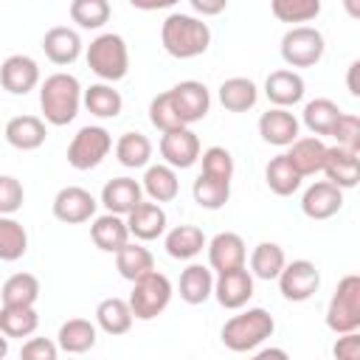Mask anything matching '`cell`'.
<instances>
[{
  "label": "cell",
  "mask_w": 360,
  "mask_h": 360,
  "mask_svg": "<svg viewBox=\"0 0 360 360\" xmlns=\"http://www.w3.org/2000/svg\"><path fill=\"white\" fill-rule=\"evenodd\" d=\"M0 84L11 96H25L34 87H39V65L28 53H11L0 65Z\"/></svg>",
  "instance_id": "cell-15"
},
{
  "label": "cell",
  "mask_w": 360,
  "mask_h": 360,
  "mask_svg": "<svg viewBox=\"0 0 360 360\" xmlns=\"http://www.w3.org/2000/svg\"><path fill=\"white\" fill-rule=\"evenodd\" d=\"M287 256H284V248L276 245V242H259L250 253V273L253 278H264V281H273L281 267H284Z\"/></svg>",
  "instance_id": "cell-40"
},
{
  "label": "cell",
  "mask_w": 360,
  "mask_h": 360,
  "mask_svg": "<svg viewBox=\"0 0 360 360\" xmlns=\"http://www.w3.org/2000/svg\"><path fill=\"white\" fill-rule=\"evenodd\" d=\"M326 326L335 335L360 329V276L349 273L338 281L326 304Z\"/></svg>",
  "instance_id": "cell-6"
},
{
  "label": "cell",
  "mask_w": 360,
  "mask_h": 360,
  "mask_svg": "<svg viewBox=\"0 0 360 360\" xmlns=\"http://www.w3.org/2000/svg\"><path fill=\"white\" fill-rule=\"evenodd\" d=\"M287 160L292 163V169L301 174V177H309V174H318L321 166H323V155H326V143L321 141V135H307V138H295L290 146H287Z\"/></svg>",
  "instance_id": "cell-23"
},
{
  "label": "cell",
  "mask_w": 360,
  "mask_h": 360,
  "mask_svg": "<svg viewBox=\"0 0 360 360\" xmlns=\"http://www.w3.org/2000/svg\"><path fill=\"white\" fill-rule=\"evenodd\" d=\"M276 281H278V290L287 301H307L318 292L321 273L309 259H292V262H284Z\"/></svg>",
  "instance_id": "cell-9"
},
{
  "label": "cell",
  "mask_w": 360,
  "mask_h": 360,
  "mask_svg": "<svg viewBox=\"0 0 360 360\" xmlns=\"http://www.w3.org/2000/svg\"><path fill=\"white\" fill-rule=\"evenodd\" d=\"M53 217L65 225H79V222H87L96 217V208H98V200L82 188V186H65L56 191L53 197Z\"/></svg>",
  "instance_id": "cell-11"
},
{
  "label": "cell",
  "mask_w": 360,
  "mask_h": 360,
  "mask_svg": "<svg viewBox=\"0 0 360 360\" xmlns=\"http://www.w3.org/2000/svg\"><path fill=\"white\" fill-rule=\"evenodd\" d=\"M191 194H194V202L205 211H219L228 200H231V180H219V177H211V174H197L194 186H191Z\"/></svg>",
  "instance_id": "cell-36"
},
{
  "label": "cell",
  "mask_w": 360,
  "mask_h": 360,
  "mask_svg": "<svg viewBox=\"0 0 360 360\" xmlns=\"http://www.w3.org/2000/svg\"><path fill=\"white\" fill-rule=\"evenodd\" d=\"M115 158L127 169H143L152 158V141L143 132H124L115 141Z\"/></svg>",
  "instance_id": "cell-34"
},
{
  "label": "cell",
  "mask_w": 360,
  "mask_h": 360,
  "mask_svg": "<svg viewBox=\"0 0 360 360\" xmlns=\"http://www.w3.org/2000/svg\"><path fill=\"white\" fill-rule=\"evenodd\" d=\"M132 8H141V11H158V8H169L174 6V0H129Z\"/></svg>",
  "instance_id": "cell-51"
},
{
  "label": "cell",
  "mask_w": 360,
  "mask_h": 360,
  "mask_svg": "<svg viewBox=\"0 0 360 360\" xmlns=\"http://www.w3.org/2000/svg\"><path fill=\"white\" fill-rule=\"evenodd\" d=\"M174 3H177V0H174Z\"/></svg>",
  "instance_id": "cell-56"
},
{
  "label": "cell",
  "mask_w": 360,
  "mask_h": 360,
  "mask_svg": "<svg viewBox=\"0 0 360 360\" xmlns=\"http://www.w3.org/2000/svg\"><path fill=\"white\" fill-rule=\"evenodd\" d=\"M205 248H208V267L214 273H225V270L242 267L248 262L245 239L233 231H219L211 242H205Z\"/></svg>",
  "instance_id": "cell-16"
},
{
  "label": "cell",
  "mask_w": 360,
  "mask_h": 360,
  "mask_svg": "<svg viewBox=\"0 0 360 360\" xmlns=\"http://www.w3.org/2000/svg\"><path fill=\"white\" fill-rule=\"evenodd\" d=\"M343 208V188H338L329 180L312 183L301 197V211L309 219H329Z\"/></svg>",
  "instance_id": "cell-17"
},
{
  "label": "cell",
  "mask_w": 360,
  "mask_h": 360,
  "mask_svg": "<svg viewBox=\"0 0 360 360\" xmlns=\"http://www.w3.org/2000/svg\"><path fill=\"white\" fill-rule=\"evenodd\" d=\"M3 135H6L8 146H14L20 152H34L45 143L48 129L39 115H14V118H8Z\"/></svg>",
  "instance_id": "cell-22"
},
{
  "label": "cell",
  "mask_w": 360,
  "mask_h": 360,
  "mask_svg": "<svg viewBox=\"0 0 360 360\" xmlns=\"http://www.w3.org/2000/svg\"><path fill=\"white\" fill-rule=\"evenodd\" d=\"M160 42L163 51L174 59H194L202 56L211 45V28L194 14H169L160 25Z\"/></svg>",
  "instance_id": "cell-1"
},
{
  "label": "cell",
  "mask_w": 360,
  "mask_h": 360,
  "mask_svg": "<svg viewBox=\"0 0 360 360\" xmlns=\"http://www.w3.org/2000/svg\"><path fill=\"white\" fill-rule=\"evenodd\" d=\"M321 172L326 174L329 183H335L338 188H354L357 180H360V152L349 149V146H326V155H323V166Z\"/></svg>",
  "instance_id": "cell-14"
},
{
  "label": "cell",
  "mask_w": 360,
  "mask_h": 360,
  "mask_svg": "<svg viewBox=\"0 0 360 360\" xmlns=\"http://www.w3.org/2000/svg\"><path fill=\"white\" fill-rule=\"evenodd\" d=\"M110 149H112V135L104 127L87 124L68 143V163L76 172H90L110 155Z\"/></svg>",
  "instance_id": "cell-7"
},
{
  "label": "cell",
  "mask_w": 360,
  "mask_h": 360,
  "mask_svg": "<svg viewBox=\"0 0 360 360\" xmlns=\"http://www.w3.org/2000/svg\"><path fill=\"white\" fill-rule=\"evenodd\" d=\"M169 96H172V104H174V110H177V115H180V121L186 127L202 121L208 115V110H211V93L197 79H186V82L174 84L169 90Z\"/></svg>",
  "instance_id": "cell-10"
},
{
  "label": "cell",
  "mask_w": 360,
  "mask_h": 360,
  "mask_svg": "<svg viewBox=\"0 0 360 360\" xmlns=\"http://www.w3.org/2000/svg\"><path fill=\"white\" fill-rule=\"evenodd\" d=\"M82 107V84L73 73H51L39 82V110L42 121L53 127H65L79 115Z\"/></svg>",
  "instance_id": "cell-2"
},
{
  "label": "cell",
  "mask_w": 360,
  "mask_h": 360,
  "mask_svg": "<svg viewBox=\"0 0 360 360\" xmlns=\"http://www.w3.org/2000/svg\"><path fill=\"white\" fill-rule=\"evenodd\" d=\"M132 309H129V301L127 298H118V295H110L104 301H98L96 307V326L107 335H127L132 329Z\"/></svg>",
  "instance_id": "cell-26"
},
{
  "label": "cell",
  "mask_w": 360,
  "mask_h": 360,
  "mask_svg": "<svg viewBox=\"0 0 360 360\" xmlns=\"http://www.w3.org/2000/svg\"><path fill=\"white\" fill-rule=\"evenodd\" d=\"M332 354H335L338 360H360V335H357V329H354V332H343V335L338 338Z\"/></svg>",
  "instance_id": "cell-49"
},
{
  "label": "cell",
  "mask_w": 360,
  "mask_h": 360,
  "mask_svg": "<svg viewBox=\"0 0 360 360\" xmlns=\"http://www.w3.org/2000/svg\"><path fill=\"white\" fill-rule=\"evenodd\" d=\"M340 107L332 98H312L304 104V127L312 135H329L335 129V121L340 118Z\"/></svg>",
  "instance_id": "cell-41"
},
{
  "label": "cell",
  "mask_w": 360,
  "mask_h": 360,
  "mask_svg": "<svg viewBox=\"0 0 360 360\" xmlns=\"http://www.w3.org/2000/svg\"><path fill=\"white\" fill-rule=\"evenodd\" d=\"M343 8L352 20H360V0H343Z\"/></svg>",
  "instance_id": "cell-54"
},
{
  "label": "cell",
  "mask_w": 360,
  "mask_h": 360,
  "mask_svg": "<svg viewBox=\"0 0 360 360\" xmlns=\"http://www.w3.org/2000/svg\"><path fill=\"white\" fill-rule=\"evenodd\" d=\"M326 51L323 34L312 25H292L281 37V59L290 68H315Z\"/></svg>",
  "instance_id": "cell-8"
},
{
  "label": "cell",
  "mask_w": 360,
  "mask_h": 360,
  "mask_svg": "<svg viewBox=\"0 0 360 360\" xmlns=\"http://www.w3.org/2000/svg\"><path fill=\"white\" fill-rule=\"evenodd\" d=\"M6 354H8V338H6L3 332H0V360H3Z\"/></svg>",
  "instance_id": "cell-55"
},
{
  "label": "cell",
  "mask_w": 360,
  "mask_h": 360,
  "mask_svg": "<svg viewBox=\"0 0 360 360\" xmlns=\"http://www.w3.org/2000/svg\"><path fill=\"white\" fill-rule=\"evenodd\" d=\"M82 104L96 118H118L124 110V98L110 82H98V84H90L87 90H82Z\"/></svg>",
  "instance_id": "cell-29"
},
{
  "label": "cell",
  "mask_w": 360,
  "mask_h": 360,
  "mask_svg": "<svg viewBox=\"0 0 360 360\" xmlns=\"http://www.w3.org/2000/svg\"><path fill=\"white\" fill-rule=\"evenodd\" d=\"M200 17H217L228 8V0H188Z\"/></svg>",
  "instance_id": "cell-50"
},
{
  "label": "cell",
  "mask_w": 360,
  "mask_h": 360,
  "mask_svg": "<svg viewBox=\"0 0 360 360\" xmlns=\"http://www.w3.org/2000/svg\"><path fill=\"white\" fill-rule=\"evenodd\" d=\"M90 239L98 250L104 253H115L121 245L129 242V228H127V219L121 214H101L93 219L90 225Z\"/></svg>",
  "instance_id": "cell-25"
},
{
  "label": "cell",
  "mask_w": 360,
  "mask_h": 360,
  "mask_svg": "<svg viewBox=\"0 0 360 360\" xmlns=\"http://www.w3.org/2000/svg\"><path fill=\"white\" fill-rule=\"evenodd\" d=\"M259 101V87L245 76H231L219 84V104L228 112H248Z\"/></svg>",
  "instance_id": "cell-31"
},
{
  "label": "cell",
  "mask_w": 360,
  "mask_h": 360,
  "mask_svg": "<svg viewBox=\"0 0 360 360\" xmlns=\"http://www.w3.org/2000/svg\"><path fill=\"white\" fill-rule=\"evenodd\" d=\"M0 295L8 307H34L39 298V278L34 273H14L3 281Z\"/></svg>",
  "instance_id": "cell-38"
},
{
  "label": "cell",
  "mask_w": 360,
  "mask_h": 360,
  "mask_svg": "<svg viewBox=\"0 0 360 360\" xmlns=\"http://www.w3.org/2000/svg\"><path fill=\"white\" fill-rule=\"evenodd\" d=\"M124 219H127L129 236H135L138 242H152V239L163 236V231H166V211L155 200H149V202L141 200Z\"/></svg>",
  "instance_id": "cell-19"
},
{
  "label": "cell",
  "mask_w": 360,
  "mask_h": 360,
  "mask_svg": "<svg viewBox=\"0 0 360 360\" xmlns=\"http://www.w3.org/2000/svg\"><path fill=\"white\" fill-rule=\"evenodd\" d=\"M329 138H335V143H340V146H349V149L360 152V118L354 112H340Z\"/></svg>",
  "instance_id": "cell-46"
},
{
  "label": "cell",
  "mask_w": 360,
  "mask_h": 360,
  "mask_svg": "<svg viewBox=\"0 0 360 360\" xmlns=\"http://www.w3.org/2000/svg\"><path fill=\"white\" fill-rule=\"evenodd\" d=\"M42 51L59 68L73 65L79 59V53H82V37H79V31H73L68 25H53L42 37Z\"/></svg>",
  "instance_id": "cell-21"
},
{
  "label": "cell",
  "mask_w": 360,
  "mask_h": 360,
  "mask_svg": "<svg viewBox=\"0 0 360 360\" xmlns=\"http://www.w3.org/2000/svg\"><path fill=\"white\" fill-rule=\"evenodd\" d=\"M110 14H112L110 0H70V20L84 31H96L107 25Z\"/></svg>",
  "instance_id": "cell-42"
},
{
  "label": "cell",
  "mask_w": 360,
  "mask_h": 360,
  "mask_svg": "<svg viewBox=\"0 0 360 360\" xmlns=\"http://www.w3.org/2000/svg\"><path fill=\"white\" fill-rule=\"evenodd\" d=\"M304 90H307V84H304L301 73H295L290 68L273 70L264 79V96L273 107H295L304 98Z\"/></svg>",
  "instance_id": "cell-20"
},
{
  "label": "cell",
  "mask_w": 360,
  "mask_h": 360,
  "mask_svg": "<svg viewBox=\"0 0 360 360\" xmlns=\"http://www.w3.org/2000/svg\"><path fill=\"white\" fill-rule=\"evenodd\" d=\"M273 332H276L273 315L267 309H262V307H248L239 315L225 321L219 338H222L225 349H231L236 354H245V352L259 349L267 338H273Z\"/></svg>",
  "instance_id": "cell-3"
},
{
  "label": "cell",
  "mask_w": 360,
  "mask_h": 360,
  "mask_svg": "<svg viewBox=\"0 0 360 360\" xmlns=\"http://www.w3.org/2000/svg\"><path fill=\"white\" fill-rule=\"evenodd\" d=\"M25 202V188L14 174H0V214H17Z\"/></svg>",
  "instance_id": "cell-47"
},
{
  "label": "cell",
  "mask_w": 360,
  "mask_h": 360,
  "mask_svg": "<svg viewBox=\"0 0 360 360\" xmlns=\"http://www.w3.org/2000/svg\"><path fill=\"white\" fill-rule=\"evenodd\" d=\"M214 298L225 309H242L253 298V273L242 264L225 273H217L214 278Z\"/></svg>",
  "instance_id": "cell-13"
},
{
  "label": "cell",
  "mask_w": 360,
  "mask_h": 360,
  "mask_svg": "<svg viewBox=\"0 0 360 360\" xmlns=\"http://www.w3.org/2000/svg\"><path fill=\"white\" fill-rule=\"evenodd\" d=\"M301 180H304V177L292 169V163L287 160V155H276V158L264 166V183H267V188H270L273 194H278V197L295 194L298 186H301Z\"/></svg>",
  "instance_id": "cell-35"
},
{
  "label": "cell",
  "mask_w": 360,
  "mask_h": 360,
  "mask_svg": "<svg viewBox=\"0 0 360 360\" xmlns=\"http://www.w3.org/2000/svg\"><path fill=\"white\" fill-rule=\"evenodd\" d=\"M357 70H360V62L354 59V62L349 65V76H346V84H349V93H352V96H360V84H357Z\"/></svg>",
  "instance_id": "cell-52"
},
{
  "label": "cell",
  "mask_w": 360,
  "mask_h": 360,
  "mask_svg": "<svg viewBox=\"0 0 360 360\" xmlns=\"http://www.w3.org/2000/svg\"><path fill=\"white\" fill-rule=\"evenodd\" d=\"M200 163H202V174H211L219 180L233 177V155L225 146H208L205 152H200Z\"/></svg>",
  "instance_id": "cell-45"
},
{
  "label": "cell",
  "mask_w": 360,
  "mask_h": 360,
  "mask_svg": "<svg viewBox=\"0 0 360 360\" xmlns=\"http://www.w3.org/2000/svg\"><path fill=\"white\" fill-rule=\"evenodd\" d=\"M253 354H256V360H264V357H281V360H287V352L284 349H253Z\"/></svg>",
  "instance_id": "cell-53"
},
{
  "label": "cell",
  "mask_w": 360,
  "mask_h": 360,
  "mask_svg": "<svg viewBox=\"0 0 360 360\" xmlns=\"http://www.w3.org/2000/svg\"><path fill=\"white\" fill-rule=\"evenodd\" d=\"M141 200H143V188H141V183L132 180V177H112V180H107L104 188H101V205H104L110 214L127 217Z\"/></svg>",
  "instance_id": "cell-24"
},
{
  "label": "cell",
  "mask_w": 360,
  "mask_h": 360,
  "mask_svg": "<svg viewBox=\"0 0 360 360\" xmlns=\"http://www.w3.org/2000/svg\"><path fill=\"white\" fill-rule=\"evenodd\" d=\"M214 295V270L205 264H188L180 273V298L191 307L205 304Z\"/></svg>",
  "instance_id": "cell-30"
},
{
  "label": "cell",
  "mask_w": 360,
  "mask_h": 360,
  "mask_svg": "<svg viewBox=\"0 0 360 360\" xmlns=\"http://www.w3.org/2000/svg\"><path fill=\"white\" fill-rule=\"evenodd\" d=\"M270 11L278 22L304 25L321 14V0H270Z\"/></svg>",
  "instance_id": "cell-43"
},
{
  "label": "cell",
  "mask_w": 360,
  "mask_h": 360,
  "mask_svg": "<svg viewBox=\"0 0 360 360\" xmlns=\"http://www.w3.org/2000/svg\"><path fill=\"white\" fill-rule=\"evenodd\" d=\"M143 194L155 202H172L180 191V180H177V169H172L169 163H155L146 166L143 172V183H141Z\"/></svg>",
  "instance_id": "cell-28"
},
{
  "label": "cell",
  "mask_w": 360,
  "mask_h": 360,
  "mask_svg": "<svg viewBox=\"0 0 360 360\" xmlns=\"http://www.w3.org/2000/svg\"><path fill=\"white\" fill-rule=\"evenodd\" d=\"M96 323L87 321V318H70L59 326L56 332V346L59 352H68V354H84L96 346Z\"/></svg>",
  "instance_id": "cell-27"
},
{
  "label": "cell",
  "mask_w": 360,
  "mask_h": 360,
  "mask_svg": "<svg viewBox=\"0 0 360 360\" xmlns=\"http://www.w3.org/2000/svg\"><path fill=\"white\" fill-rule=\"evenodd\" d=\"M115 270L121 273V278L135 281V278L146 276L149 270H155V256L149 253V248H143L138 242H127L115 250Z\"/></svg>",
  "instance_id": "cell-33"
},
{
  "label": "cell",
  "mask_w": 360,
  "mask_h": 360,
  "mask_svg": "<svg viewBox=\"0 0 360 360\" xmlns=\"http://www.w3.org/2000/svg\"><path fill=\"white\" fill-rule=\"evenodd\" d=\"M39 326V315L34 307H0V332L11 338H31Z\"/></svg>",
  "instance_id": "cell-37"
},
{
  "label": "cell",
  "mask_w": 360,
  "mask_h": 360,
  "mask_svg": "<svg viewBox=\"0 0 360 360\" xmlns=\"http://www.w3.org/2000/svg\"><path fill=\"white\" fill-rule=\"evenodd\" d=\"M205 242H208V239H205V233H202L197 225H177V228H172V231L166 233L163 248H166V253H169L172 259L186 262V259L200 256L202 248H205Z\"/></svg>",
  "instance_id": "cell-32"
},
{
  "label": "cell",
  "mask_w": 360,
  "mask_h": 360,
  "mask_svg": "<svg viewBox=\"0 0 360 360\" xmlns=\"http://www.w3.org/2000/svg\"><path fill=\"white\" fill-rule=\"evenodd\" d=\"M56 354H59V346L48 338H28L20 349V357L25 360H56Z\"/></svg>",
  "instance_id": "cell-48"
},
{
  "label": "cell",
  "mask_w": 360,
  "mask_h": 360,
  "mask_svg": "<svg viewBox=\"0 0 360 360\" xmlns=\"http://www.w3.org/2000/svg\"><path fill=\"white\" fill-rule=\"evenodd\" d=\"M200 138L188 127H177L160 135V158L172 169H191L200 160Z\"/></svg>",
  "instance_id": "cell-12"
},
{
  "label": "cell",
  "mask_w": 360,
  "mask_h": 360,
  "mask_svg": "<svg viewBox=\"0 0 360 360\" xmlns=\"http://www.w3.org/2000/svg\"><path fill=\"white\" fill-rule=\"evenodd\" d=\"M298 118L290 112V107H270L267 112L259 115V135L264 143L273 146H290L298 138Z\"/></svg>",
  "instance_id": "cell-18"
},
{
  "label": "cell",
  "mask_w": 360,
  "mask_h": 360,
  "mask_svg": "<svg viewBox=\"0 0 360 360\" xmlns=\"http://www.w3.org/2000/svg\"><path fill=\"white\" fill-rule=\"evenodd\" d=\"M149 121H152V127H155V129H160V132H169V129L186 127V124L180 121V115H177L174 104H172L169 90H166V93H158V96L149 101Z\"/></svg>",
  "instance_id": "cell-44"
},
{
  "label": "cell",
  "mask_w": 360,
  "mask_h": 360,
  "mask_svg": "<svg viewBox=\"0 0 360 360\" xmlns=\"http://www.w3.org/2000/svg\"><path fill=\"white\" fill-rule=\"evenodd\" d=\"M84 59H87V68L101 79V82H121L129 70V48L124 42L121 34H112V31H104L98 34L87 51H84Z\"/></svg>",
  "instance_id": "cell-4"
},
{
  "label": "cell",
  "mask_w": 360,
  "mask_h": 360,
  "mask_svg": "<svg viewBox=\"0 0 360 360\" xmlns=\"http://www.w3.org/2000/svg\"><path fill=\"white\" fill-rule=\"evenodd\" d=\"M28 250V231L11 214H0V262H17Z\"/></svg>",
  "instance_id": "cell-39"
},
{
  "label": "cell",
  "mask_w": 360,
  "mask_h": 360,
  "mask_svg": "<svg viewBox=\"0 0 360 360\" xmlns=\"http://www.w3.org/2000/svg\"><path fill=\"white\" fill-rule=\"evenodd\" d=\"M172 295H174V287H172L169 276L149 270L146 276L132 281V292L127 301L138 321H152L166 312V307L172 304Z\"/></svg>",
  "instance_id": "cell-5"
}]
</instances>
